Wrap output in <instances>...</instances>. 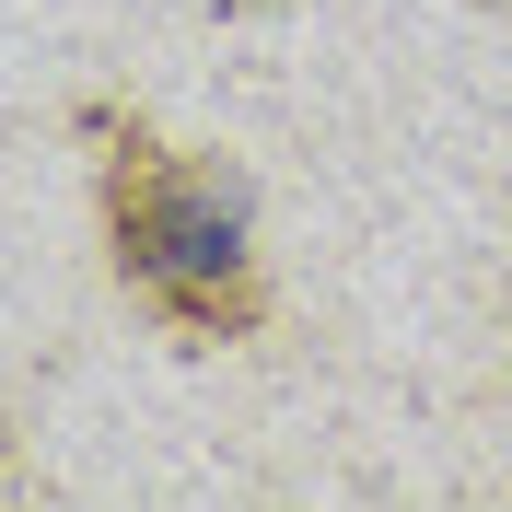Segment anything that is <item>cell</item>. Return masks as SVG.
I'll return each mask as SVG.
<instances>
[{"label":"cell","instance_id":"obj_1","mask_svg":"<svg viewBox=\"0 0 512 512\" xmlns=\"http://www.w3.org/2000/svg\"><path fill=\"white\" fill-rule=\"evenodd\" d=\"M94 210H105V268L152 326L187 350H233L268 326V268H256V198L222 152L163 140L152 117H105L94 105Z\"/></svg>","mask_w":512,"mask_h":512}]
</instances>
